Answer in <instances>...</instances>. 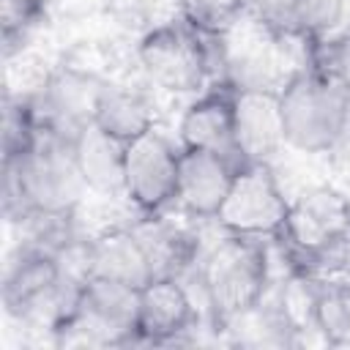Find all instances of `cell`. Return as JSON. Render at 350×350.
<instances>
[{"instance_id": "6da1fadb", "label": "cell", "mask_w": 350, "mask_h": 350, "mask_svg": "<svg viewBox=\"0 0 350 350\" xmlns=\"http://www.w3.org/2000/svg\"><path fill=\"white\" fill-rule=\"evenodd\" d=\"M85 191L68 139L41 131L30 150L3 159V213L8 221H25L33 213L74 216Z\"/></svg>"}, {"instance_id": "7a4b0ae2", "label": "cell", "mask_w": 350, "mask_h": 350, "mask_svg": "<svg viewBox=\"0 0 350 350\" xmlns=\"http://www.w3.org/2000/svg\"><path fill=\"white\" fill-rule=\"evenodd\" d=\"M347 235L350 200L331 186H314L290 202L276 241L293 276H320L347 268Z\"/></svg>"}, {"instance_id": "3957f363", "label": "cell", "mask_w": 350, "mask_h": 350, "mask_svg": "<svg viewBox=\"0 0 350 350\" xmlns=\"http://www.w3.org/2000/svg\"><path fill=\"white\" fill-rule=\"evenodd\" d=\"M262 238L224 232L200 262L205 304L216 325L230 328L243 320L268 287V254Z\"/></svg>"}, {"instance_id": "277c9868", "label": "cell", "mask_w": 350, "mask_h": 350, "mask_svg": "<svg viewBox=\"0 0 350 350\" xmlns=\"http://www.w3.org/2000/svg\"><path fill=\"white\" fill-rule=\"evenodd\" d=\"M216 57L224 63V36L205 33L180 14L145 30L137 44L142 71L153 85L170 93L200 90L208 82Z\"/></svg>"}, {"instance_id": "5b68a950", "label": "cell", "mask_w": 350, "mask_h": 350, "mask_svg": "<svg viewBox=\"0 0 350 350\" xmlns=\"http://www.w3.org/2000/svg\"><path fill=\"white\" fill-rule=\"evenodd\" d=\"M82 287L68 282L55 252L25 243L3 276V306L22 325L46 328L49 334L68 317Z\"/></svg>"}, {"instance_id": "8992f818", "label": "cell", "mask_w": 350, "mask_h": 350, "mask_svg": "<svg viewBox=\"0 0 350 350\" xmlns=\"http://www.w3.org/2000/svg\"><path fill=\"white\" fill-rule=\"evenodd\" d=\"M139 290L90 276L68 317L52 331L60 347H126L137 345Z\"/></svg>"}, {"instance_id": "52a82bcc", "label": "cell", "mask_w": 350, "mask_h": 350, "mask_svg": "<svg viewBox=\"0 0 350 350\" xmlns=\"http://www.w3.org/2000/svg\"><path fill=\"white\" fill-rule=\"evenodd\" d=\"M347 93V88L312 66L295 71L279 88L284 142L301 153H328L342 123Z\"/></svg>"}, {"instance_id": "ba28073f", "label": "cell", "mask_w": 350, "mask_h": 350, "mask_svg": "<svg viewBox=\"0 0 350 350\" xmlns=\"http://www.w3.org/2000/svg\"><path fill=\"white\" fill-rule=\"evenodd\" d=\"M287 208L290 200L282 194L271 164H241L216 213V221L224 232L276 238Z\"/></svg>"}, {"instance_id": "9c48e42d", "label": "cell", "mask_w": 350, "mask_h": 350, "mask_svg": "<svg viewBox=\"0 0 350 350\" xmlns=\"http://www.w3.org/2000/svg\"><path fill=\"white\" fill-rule=\"evenodd\" d=\"M104 85L107 82L101 77L77 66H63L52 71L30 93L38 129L74 142L77 134L93 123Z\"/></svg>"}, {"instance_id": "30bf717a", "label": "cell", "mask_w": 350, "mask_h": 350, "mask_svg": "<svg viewBox=\"0 0 350 350\" xmlns=\"http://www.w3.org/2000/svg\"><path fill=\"white\" fill-rule=\"evenodd\" d=\"M178 161L180 150H175L156 129L126 142L123 197L139 211V216H156L175 205Z\"/></svg>"}, {"instance_id": "8fae6325", "label": "cell", "mask_w": 350, "mask_h": 350, "mask_svg": "<svg viewBox=\"0 0 350 350\" xmlns=\"http://www.w3.org/2000/svg\"><path fill=\"white\" fill-rule=\"evenodd\" d=\"M284 145L279 90L235 88V148L241 164H271Z\"/></svg>"}, {"instance_id": "7c38bea8", "label": "cell", "mask_w": 350, "mask_h": 350, "mask_svg": "<svg viewBox=\"0 0 350 350\" xmlns=\"http://www.w3.org/2000/svg\"><path fill=\"white\" fill-rule=\"evenodd\" d=\"M241 164L197 148H180L175 205L191 219H216Z\"/></svg>"}, {"instance_id": "4fadbf2b", "label": "cell", "mask_w": 350, "mask_h": 350, "mask_svg": "<svg viewBox=\"0 0 350 350\" xmlns=\"http://www.w3.org/2000/svg\"><path fill=\"white\" fill-rule=\"evenodd\" d=\"M178 134L180 148L211 150L241 164L235 148V88L221 82L191 101L180 118Z\"/></svg>"}, {"instance_id": "5bb4252c", "label": "cell", "mask_w": 350, "mask_h": 350, "mask_svg": "<svg viewBox=\"0 0 350 350\" xmlns=\"http://www.w3.org/2000/svg\"><path fill=\"white\" fill-rule=\"evenodd\" d=\"M197 323V309L191 295L178 276H159L139 287V317L137 342L142 345H170L189 334Z\"/></svg>"}, {"instance_id": "9a60e30c", "label": "cell", "mask_w": 350, "mask_h": 350, "mask_svg": "<svg viewBox=\"0 0 350 350\" xmlns=\"http://www.w3.org/2000/svg\"><path fill=\"white\" fill-rule=\"evenodd\" d=\"M90 273L137 290L153 279V265L134 227H109L90 238Z\"/></svg>"}, {"instance_id": "2e32d148", "label": "cell", "mask_w": 350, "mask_h": 350, "mask_svg": "<svg viewBox=\"0 0 350 350\" xmlns=\"http://www.w3.org/2000/svg\"><path fill=\"white\" fill-rule=\"evenodd\" d=\"M77 170L85 186L104 197H120L126 183V142L115 139L96 123L82 129L71 142Z\"/></svg>"}, {"instance_id": "e0dca14e", "label": "cell", "mask_w": 350, "mask_h": 350, "mask_svg": "<svg viewBox=\"0 0 350 350\" xmlns=\"http://www.w3.org/2000/svg\"><path fill=\"white\" fill-rule=\"evenodd\" d=\"M304 279L309 290V325L328 345H350V268Z\"/></svg>"}, {"instance_id": "ac0fdd59", "label": "cell", "mask_w": 350, "mask_h": 350, "mask_svg": "<svg viewBox=\"0 0 350 350\" xmlns=\"http://www.w3.org/2000/svg\"><path fill=\"white\" fill-rule=\"evenodd\" d=\"M134 232L139 235L148 260L153 265V279L159 276H178L197 260L200 243L197 238L175 221H167L164 213L142 216L139 224H134Z\"/></svg>"}, {"instance_id": "d6986e66", "label": "cell", "mask_w": 350, "mask_h": 350, "mask_svg": "<svg viewBox=\"0 0 350 350\" xmlns=\"http://www.w3.org/2000/svg\"><path fill=\"white\" fill-rule=\"evenodd\" d=\"M93 123L120 142H131L153 129L156 112L145 93L120 85H104Z\"/></svg>"}, {"instance_id": "ffe728a7", "label": "cell", "mask_w": 350, "mask_h": 350, "mask_svg": "<svg viewBox=\"0 0 350 350\" xmlns=\"http://www.w3.org/2000/svg\"><path fill=\"white\" fill-rule=\"evenodd\" d=\"M306 44H309V66L350 90V30L331 33Z\"/></svg>"}, {"instance_id": "44dd1931", "label": "cell", "mask_w": 350, "mask_h": 350, "mask_svg": "<svg viewBox=\"0 0 350 350\" xmlns=\"http://www.w3.org/2000/svg\"><path fill=\"white\" fill-rule=\"evenodd\" d=\"M46 0H0V25H3V55L5 60L22 49V41L41 22Z\"/></svg>"}, {"instance_id": "7402d4cb", "label": "cell", "mask_w": 350, "mask_h": 350, "mask_svg": "<svg viewBox=\"0 0 350 350\" xmlns=\"http://www.w3.org/2000/svg\"><path fill=\"white\" fill-rule=\"evenodd\" d=\"M347 14V0H301L295 11L293 36L304 41H314L331 36Z\"/></svg>"}, {"instance_id": "603a6c76", "label": "cell", "mask_w": 350, "mask_h": 350, "mask_svg": "<svg viewBox=\"0 0 350 350\" xmlns=\"http://www.w3.org/2000/svg\"><path fill=\"white\" fill-rule=\"evenodd\" d=\"M180 16L205 33L224 36L241 19V0H178Z\"/></svg>"}, {"instance_id": "cb8c5ba5", "label": "cell", "mask_w": 350, "mask_h": 350, "mask_svg": "<svg viewBox=\"0 0 350 350\" xmlns=\"http://www.w3.org/2000/svg\"><path fill=\"white\" fill-rule=\"evenodd\" d=\"M298 3L301 0H241V16L279 38H287L293 36Z\"/></svg>"}, {"instance_id": "d4e9b609", "label": "cell", "mask_w": 350, "mask_h": 350, "mask_svg": "<svg viewBox=\"0 0 350 350\" xmlns=\"http://www.w3.org/2000/svg\"><path fill=\"white\" fill-rule=\"evenodd\" d=\"M334 156V161L345 170H350V93H347V101H345V112H342V123H339V131H336V139L328 150Z\"/></svg>"}]
</instances>
